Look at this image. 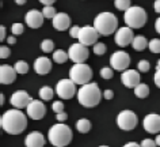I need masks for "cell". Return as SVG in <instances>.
Returning <instances> with one entry per match:
<instances>
[{"label": "cell", "instance_id": "1", "mask_svg": "<svg viewBox=\"0 0 160 147\" xmlns=\"http://www.w3.org/2000/svg\"><path fill=\"white\" fill-rule=\"evenodd\" d=\"M2 128L10 135H19L27 128V117L21 109H10L0 118Z\"/></svg>", "mask_w": 160, "mask_h": 147}, {"label": "cell", "instance_id": "2", "mask_svg": "<svg viewBox=\"0 0 160 147\" xmlns=\"http://www.w3.org/2000/svg\"><path fill=\"white\" fill-rule=\"evenodd\" d=\"M102 100V91L97 83H86L78 91V101L86 108H94Z\"/></svg>", "mask_w": 160, "mask_h": 147}, {"label": "cell", "instance_id": "3", "mask_svg": "<svg viewBox=\"0 0 160 147\" xmlns=\"http://www.w3.org/2000/svg\"><path fill=\"white\" fill-rule=\"evenodd\" d=\"M94 27L101 35H110L118 30V19L111 13H101L94 19Z\"/></svg>", "mask_w": 160, "mask_h": 147}, {"label": "cell", "instance_id": "4", "mask_svg": "<svg viewBox=\"0 0 160 147\" xmlns=\"http://www.w3.org/2000/svg\"><path fill=\"white\" fill-rule=\"evenodd\" d=\"M49 140L54 147H65L72 140V131L69 127L60 123V124H54L49 129Z\"/></svg>", "mask_w": 160, "mask_h": 147}, {"label": "cell", "instance_id": "5", "mask_svg": "<svg viewBox=\"0 0 160 147\" xmlns=\"http://www.w3.org/2000/svg\"><path fill=\"white\" fill-rule=\"evenodd\" d=\"M125 23L132 29H140L147 23V13L142 7L133 6L125 11Z\"/></svg>", "mask_w": 160, "mask_h": 147}, {"label": "cell", "instance_id": "6", "mask_svg": "<svg viewBox=\"0 0 160 147\" xmlns=\"http://www.w3.org/2000/svg\"><path fill=\"white\" fill-rule=\"evenodd\" d=\"M69 78L76 85L83 86L86 83H90V81L92 79V70L84 63H75V66L69 70Z\"/></svg>", "mask_w": 160, "mask_h": 147}, {"label": "cell", "instance_id": "7", "mask_svg": "<svg viewBox=\"0 0 160 147\" xmlns=\"http://www.w3.org/2000/svg\"><path fill=\"white\" fill-rule=\"evenodd\" d=\"M56 93L62 100H71L76 94V83L72 79H61L56 85Z\"/></svg>", "mask_w": 160, "mask_h": 147}, {"label": "cell", "instance_id": "8", "mask_svg": "<svg viewBox=\"0 0 160 147\" xmlns=\"http://www.w3.org/2000/svg\"><path fill=\"white\" fill-rule=\"evenodd\" d=\"M137 116H136L134 112L132 110H122L121 113L117 116V124L121 129L123 131H132L136 128L137 125Z\"/></svg>", "mask_w": 160, "mask_h": 147}, {"label": "cell", "instance_id": "9", "mask_svg": "<svg viewBox=\"0 0 160 147\" xmlns=\"http://www.w3.org/2000/svg\"><path fill=\"white\" fill-rule=\"evenodd\" d=\"M68 55H69V59L73 63H84L88 59L90 52L86 45H83L82 42H78V44H72L69 46Z\"/></svg>", "mask_w": 160, "mask_h": 147}, {"label": "cell", "instance_id": "10", "mask_svg": "<svg viewBox=\"0 0 160 147\" xmlns=\"http://www.w3.org/2000/svg\"><path fill=\"white\" fill-rule=\"evenodd\" d=\"M98 37H99V33L94 26H84V27H80V33H79L78 39L83 45L90 46V45H95V44H97Z\"/></svg>", "mask_w": 160, "mask_h": 147}, {"label": "cell", "instance_id": "11", "mask_svg": "<svg viewBox=\"0 0 160 147\" xmlns=\"http://www.w3.org/2000/svg\"><path fill=\"white\" fill-rule=\"evenodd\" d=\"M110 64L114 70H117V71H125L130 64V57L126 52L118 50V52H114L113 55H111Z\"/></svg>", "mask_w": 160, "mask_h": 147}, {"label": "cell", "instance_id": "12", "mask_svg": "<svg viewBox=\"0 0 160 147\" xmlns=\"http://www.w3.org/2000/svg\"><path fill=\"white\" fill-rule=\"evenodd\" d=\"M26 109H27V116L30 118H33V120H41L46 114V106L43 105L42 101L33 100L27 105Z\"/></svg>", "mask_w": 160, "mask_h": 147}, {"label": "cell", "instance_id": "13", "mask_svg": "<svg viewBox=\"0 0 160 147\" xmlns=\"http://www.w3.org/2000/svg\"><path fill=\"white\" fill-rule=\"evenodd\" d=\"M134 39V34L132 27L126 26V27H121L115 31V44L118 46H128L129 44L133 42Z\"/></svg>", "mask_w": 160, "mask_h": 147}, {"label": "cell", "instance_id": "14", "mask_svg": "<svg viewBox=\"0 0 160 147\" xmlns=\"http://www.w3.org/2000/svg\"><path fill=\"white\" fill-rule=\"evenodd\" d=\"M31 101H33V100H31V97L26 93L25 90H18V91H15V93L11 95V98H10L11 105L15 106V108H18V109L27 108V105H29Z\"/></svg>", "mask_w": 160, "mask_h": 147}, {"label": "cell", "instance_id": "15", "mask_svg": "<svg viewBox=\"0 0 160 147\" xmlns=\"http://www.w3.org/2000/svg\"><path fill=\"white\" fill-rule=\"evenodd\" d=\"M142 125L148 134H158L160 131V116L156 113L147 114L142 121Z\"/></svg>", "mask_w": 160, "mask_h": 147}, {"label": "cell", "instance_id": "16", "mask_svg": "<svg viewBox=\"0 0 160 147\" xmlns=\"http://www.w3.org/2000/svg\"><path fill=\"white\" fill-rule=\"evenodd\" d=\"M121 81L126 87L134 89L140 83V74L136 70H125L121 75Z\"/></svg>", "mask_w": 160, "mask_h": 147}, {"label": "cell", "instance_id": "17", "mask_svg": "<svg viewBox=\"0 0 160 147\" xmlns=\"http://www.w3.org/2000/svg\"><path fill=\"white\" fill-rule=\"evenodd\" d=\"M43 18H45V15H43V13H41V11L30 10L29 13L26 14V23L31 29H38V27L42 26Z\"/></svg>", "mask_w": 160, "mask_h": 147}, {"label": "cell", "instance_id": "18", "mask_svg": "<svg viewBox=\"0 0 160 147\" xmlns=\"http://www.w3.org/2000/svg\"><path fill=\"white\" fill-rule=\"evenodd\" d=\"M17 70L12 68L8 64H3L0 67V83L3 85H10V83L15 82L17 79Z\"/></svg>", "mask_w": 160, "mask_h": 147}, {"label": "cell", "instance_id": "19", "mask_svg": "<svg viewBox=\"0 0 160 147\" xmlns=\"http://www.w3.org/2000/svg\"><path fill=\"white\" fill-rule=\"evenodd\" d=\"M52 21H53V27L58 31H64V30L69 29V26H71V18L65 13L56 14V17Z\"/></svg>", "mask_w": 160, "mask_h": 147}, {"label": "cell", "instance_id": "20", "mask_svg": "<svg viewBox=\"0 0 160 147\" xmlns=\"http://www.w3.org/2000/svg\"><path fill=\"white\" fill-rule=\"evenodd\" d=\"M25 144L26 147H43L45 146V138L41 132L34 131V132H31L26 136Z\"/></svg>", "mask_w": 160, "mask_h": 147}, {"label": "cell", "instance_id": "21", "mask_svg": "<svg viewBox=\"0 0 160 147\" xmlns=\"http://www.w3.org/2000/svg\"><path fill=\"white\" fill-rule=\"evenodd\" d=\"M34 70L38 75H46L52 70V61L48 57H38L34 61Z\"/></svg>", "mask_w": 160, "mask_h": 147}, {"label": "cell", "instance_id": "22", "mask_svg": "<svg viewBox=\"0 0 160 147\" xmlns=\"http://www.w3.org/2000/svg\"><path fill=\"white\" fill-rule=\"evenodd\" d=\"M149 45V42L147 41V38L144 37V35H136L133 42H132V46H133L134 50H138V52H141V50H144L145 48Z\"/></svg>", "mask_w": 160, "mask_h": 147}, {"label": "cell", "instance_id": "23", "mask_svg": "<svg viewBox=\"0 0 160 147\" xmlns=\"http://www.w3.org/2000/svg\"><path fill=\"white\" fill-rule=\"evenodd\" d=\"M134 94L136 97L138 98H147L148 94H149V87L145 83H138L137 86L134 87Z\"/></svg>", "mask_w": 160, "mask_h": 147}, {"label": "cell", "instance_id": "24", "mask_svg": "<svg viewBox=\"0 0 160 147\" xmlns=\"http://www.w3.org/2000/svg\"><path fill=\"white\" fill-rule=\"evenodd\" d=\"M76 129L79 131L80 134H87L91 129V123L87 118H80V120L76 121Z\"/></svg>", "mask_w": 160, "mask_h": 147}, {"label": "cell", "instance_id": "25", "mask_svg": "<svg viewBox=\"0 0 160 147\" xmlns=\"http://www.w3.org/2000/svg\"><path fill=\"white\" fill-rule=\"evenodd\" d=\"M67 59H69V55H68L65 50L58 49V50H56V52H53V60L57 63V64H62V63H65Z\"/></svg>", "mask_w": 160, "mask_h": 147}, {"label": "cell", "instance_id": "26", "mask_svg": "<svg viewBox=\"0 0 160 147\" xmlns=\"http://www.w3.org/2000/svg\"><path fill=\"white\" fill-rule=\"evenodd\" d=\"M39 97H41V100H43V101H50L52 98H53V89L49 86L41 87V90H39Z\"/></svg>", "mask_w": 160, "mask_h": 147}, {"label": "cell", "instance_id": "27", "mask_svg": "<svg viewBox=\"0 0 160 147\" xmlns=\"http://www.w3.org/2000/svg\"><path fill=\"white\" fill-rule=\"evenodd\" d=\"M14 68L17 70V72H18V74H22V75L29 72V64H27L26 61H23V60H19V61L15 63Z\"/></svg>", "mask_w": 160, "mask_h": 147}, {"label": "cell", "instance_id": "28", "mask_svg": "<svg viewBox=\"0 0 160 147\" xmlns=\"http://www.w3.org/2000/svg\"><path fill=\"white\" fill-rule=\"evenodd\" d=\"M115 8L119 11H126L130 7V0H114Z\"/></svg>", "mask_w": 160, "mask_h": 147}, {"label": "cell", "instance_id": "29", "mask_svg": "<svg viewBox=\"0 0 160 147\" xmlns=\"http://www.w3.org/2000/svg\"><path fill=\"white\" fill-rule=\"evenodd\" d=\"M148 48H149V50L152 53H160V39H158V38L151 39Z\"/></svg>", "mask_w": 160, "mask_h": 147}, {"label": "cell", "instance_id": "30", "mask_svg": "<svg viewBox=\"0 0 160 147\" xmlns=\"http://www.w3.org/2000/svg\"><path fill=\"white\" fill-rule=\"evenodd\" d=\"M53 48H54V44H53L52 39H43V41L41 42V49L45 53L52 52V50H53Z\"/></svg>", "mask_w": 160, "mask_h": 147}, {"label": "cell", "instance_id": "31", "mask_svg": "<svg viewBox=\"0 0 160 147\" xmlns=\"http://www.w3.org/2000/svg\"><path fill=\"white\" fill-rule=\"evenodd\" d=\"M42 13L45 15V18H49V19H53L56 17V10H54V7H52V6H45Z\"/></svg>", "mask_w": 160, "mask_h": 147}, {"label": "cell", "instance_id": "32", "mask_svg": "<svg viewBox=\"0 0 160 147\" xmlns=\"http://www.w3.org/2000/svg\"><path fill=\"white\" fill-rule=\"evenodd\" d=\"M113 67H111V68H110V67H103V68L101 70V76L103 78V79H111V78H113Z\"/></svg>", "mask_w": 160, "mask_h": 147}, {"label": "cell", "instance_id": "33", "mask_svg": "<svg viewBox=\"0 0 160 147\" xmlns=\"http://www.w3.org/2000/svg\"><path fill=\"white\" fill-rule=\"evenodd\" d=\"M94 53L99 55V56H101V55H105L106 53V45L103 42H97L94 45Z\"/></svg>", "mask_w": 160, "mask_h": 147}, {"label": "cell", "instance_id": "34", "mask_svg": "<svg viewBox=\"0 0 160 147\" xmlns=\"http://www.w3.org/2000/svg\"><path fill=\"white\" fill-rule=\"evenodd\" d=\"M23 31H25V27H23L22 23H14V25L11 26V33L14 35H19V34H22Z\"/></svg>", "mask_w": 160, "mask_h": 147}, {"label": "cell", "instance_id": "35", "mask_svg": "<svg viewBox=\"0 0 160 147\" xmlns=\"http://www.w3.org/2000/svg\"><path fill=\"white\" fill-rule=\"evenodd\" d=\"M137 68L140 72H148L151 68V64H149V61H147V60H140L137 64Z\"/></svg>", "mask_w": 160, "mask_h": 147}, {"label": "cell", "instance_id": "36", "mask_svg": "<svg viewBox=\"0 0 160 147\" xmlns=\"http://www.w3.org/2000/svg\"><path fill=\"white\" fill-rule=\"evenodd\" d=\"M52 109H53V112L56 114L61 113V112H64V104L61 101H56V102H53V105H52Z\"/></svg>", "mask_w": 160, "mask_h": 147}, {"label": "cell", "instance_id": "37", "mask_svg": "<svg viewBox=\"0 0 160 147\" xmlns=\"http://www.w3.org/2000/svg\"><path fill=\"white\" fill-rule=\"evenodd\" d=\"M10 53H11V50H10L8 46H2L0 48V57L2 59H7L10 56Z\"/></svg>", "mask_w": 160, "mask_h": 147}, {"label": "cell", "instance_id": "38", "mask_svg": "<svg viewBox=\"0 0 160 147\" xmlns=\"http://www.w3.org/2000/svg\"><path fill=\"white\" fill-rule=\"evenodd\" d=\"M156 140H152V139H144L141 142V147H156Z\"/></svg>", "mask_w": 160, "mask_h": 147}, {"label": "cell", "instance_id": "39", "mask_svg": "<svg viewBox=\"0 0 160 147\" xmlns=\"http://www.w3.org/2000/svg\"><path fill=\"white\" fill-rule=\"evenodd\" d=\"M79 33H80V27L79 26H73V27H71L69 29V35L72 38H78Z\"/></svg>", "mask_w": 160, "mask_h": 147}, {"label": "cell", "instance_id": "40", "mask_svg": "<svg viewBox=\"0 0 160 147\" xmlns=\"http://www.w3.org/2000/svg\"><path fill=\"white\" fill-rule=\"evenodd\" d=\"M153 81H155V85L160 89V70H156L155 76H153Z\"/></svg>", "mask_w": 160, "mask_h": 147}, {"label": "cell", "instance_id": "41", "mask_svg": "<svg viewBox=\"0 0 160 147\" xmlns=\"http://www.w3.org/2000/svg\"><path fill=\"white\" fill-rule=\"evenodd\" d=\"M56 117H57V120L60 121V123H62V121H65L67 120V113L65 112H61V113H57V116H56Z\"/></svg>", "mask_w": 160, "mask_h": 147}, {"label": "cell", "instance_id": "42", "mask_svg": "<svg viewBox=\"0 0 160 147\" xmlns=\"http://www.w3.org/2000/svg\"><path fill=\"white\" fill-rule=\"evenodd\" d=\"M103 97H105L106 100H111V98L114 97V93L111 90H105V93H103Z\"/></svg>", "mask_w": 160, "mask_h": 147}, {"label": "cell", "instance_id": "43", "mask_svg": "<svg viewBox=\"0 0 160 147\" xmlns=\"http://www.w3.org/2000/svg\"><path fill=\"white\" fill-rule=\"evenodd\" d=\"M6 39V27L0 26V41H4Z\"/></svg>", "mask_w": 160, "mask_h": 147}, {"label": "cell", "instance_id": "44", "mask_svg": "<svg viewBox=\"0 0 160 147\" xmlns=\"http://www.w3.org/2000/svg\"><path fill=\"white\" fill-rule=\"evenodd\" d=\"M153 10H155L158 14H160V0H155V3H153Z\"/></svg>", "mask_w": 160, "mask_h": 147}, {"label": "cell", "instance_id": "45", "mask_svg": "<svg viewBox=\"0 0 160 147\" xmlns=\"http://www.w3.org/2000/svg\"><path fill=\"white\" fill-rule=\"evenodd\" d=\"M56 0H39V3H42L43 6H52Z\"/></svg>", "mask_w": 160, "mask_h": 147}, {"label": "cell", "instance_id": "46", "mask_svg": "<svg viewBox=\"0 0 160 147\" xmlns=\"http://www.w3.org/2000/svg\"><path fill=\"white\" fill-rule=\"evenodd\" d=\"M123 147H141V144H138V143H136V142H129Z\"/></svg>", "mask_w": 160, "mask_h": 147}, {"label": "cell", "instance_id": "47", "mask_svg": "<svg viewBox=\"0 0 160 147\" xmlns=\"http://www.w3.org/2000/svg\"><path fill=\"white\" fill-rule=\"evenodd\" d=\"M7 42H8V44H10V45H14V44H15V42H17V38H15V37H14V35H10V37H8V38H7Z\"/></svg>", "mask_w": 160, "mask_h": 147}, {"label": "cell", "instance_id": "48", "mask_svg": "<svg viewBox=\"0 0 160 147\" xmlns=\"http://www.w3.org/2000/svg\"><path fill=\"white\" fill-rule=\"evenodd\" d=\"M155 29H156V31L160 34V17L156 19V22H155Z\"/></svg>", "mask_w": 160, "mask_h": 147}, {"label": "cell", "instance_id": "49", "mask_svg": "<svg viewBox=\"0 0 160 147\" xmlns=\"http://www.w3.org/2000/svg\"><path fill=\"white\" fill-rule=\"evenodd\" d=\"M26 2H27V0H15V3H17L18 6H23V4H26Z\"/></svg>", "mask_w": 160, "mask_h": 147}, {"label": "cell", "instance_id": "50", "mask_svg": "<svg viewBox=\"0 0 160 147\" xmlns=\"http://www.w3.org/2000/svg\"><path fill=\"white\" fill-rule=\"evenodd\" d=\"M3 104H4V95L0 94V105H3Z\"/></svg>", "mask_w": 160, "mask_h": 147}, {"label": "cell", "instance_id": "51", "mask_svg": "<svg viewBox=\"0 0 160 147\" xmlns=\"http://www.w3.org/2000/svg\"><path fill=\"white\" fill-rule=\"evenodd\" d=\"M155 140H156V144H158V146H160V135H158V136H156V139H155Z\"/></svg>", "mask_w": 160, "mask_h": 147}, {"label": "cell", "instance_id": "52", "mask_svg": "<svg viewBox=\"0 0 160 147\" xmlns=\"http://www.w3.org/2000/svg\"><path fill=\"white\" fill-rule=\"evenodd\" d=\"M156 70H160V60L158 61V66H156Z\"/></svg>", "mask_w": 160, "mask_h": 147}, {"label": "cell", "instance_id": "53", "mask_svg": "<svg viewBox=\"0 0 160 147\" xmlns=\"http://www.w3.org/2000/svg\"><path fill=\"white\" fill-rule=\"evenodd\" d=\"M99 147H109V146H99Z\"/></svg>", "mask_w": 160, "mask_h": 147}]
</instances>
